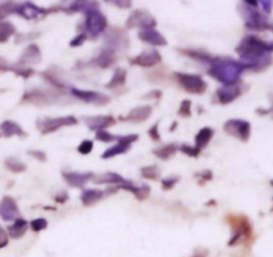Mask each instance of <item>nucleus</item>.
<instances>
[{"mask_svg": "<svg viewBox=\"0 0 273 257\" xmlns=\"http://www.w3.org/2000/svg\"><path fill=\"white\" fill-rule=\"evenodd\" d=\"M209 63L211 67L208 69V75L224 86L236 84L245 69L241 62H236L231 57H212Z\"/></svg>", "mask_w": 273, "mask_h": 257, "instance_id": "f03ea898", "label": "nucleus"}, {"mask_svg": "<svg viewBox=\"0 0 273 257\" xmlns=\"http://www.w3.org/2000/svg\"><path fill=\"white\" fill-rule=\"evenodd\" d=\"M139 39L141 41L147 43V44H151V46L161 47L167 44L165 37L159 31L154 30V28L152 30H141L139 32Z\"/></svg>", "mask_w": 273, "mask_h": 257, "instance_id": "a211bd4d", "label": "nucleus"}, {"mask_svg": "<svg viewBox=\"0 0 273 257\" xmlns=\"http://www.w3.org/2000/svg\"><path fill=\"white\" fill-rule=\"evenodd\" d=\"M8 244V233L3 226H0V248H4Z\"/></svg>", "mask_w": 273, "mask_h": 257, "instance_id": "37998d69", "label": "nucleus"}, {"mask_svg": "<svg viewBox=\"0 0 273 257\" xmlns=\"http://www.w3.org/2000/svg\"><path fill=\"white\" fill-rule=\"evenodd\" d=\"M180 180V177H177V176H173V177H168V179H164V180L161 181V184H163V189H172L175 184L177 181Z\"/></svg>", "mask_w": 273, "mask_h": 257, "instance_id": "ea45409f", "label": "nucleus"}, {"mask_svg": "<svg viewBox=\"0 0 273 257\" xmlns=\"http://www.w3.org/2000/svg\"><path fill=\"white\" fill-rule=\"evenodd\" d=\"M240 8H241V16L244 17L247 28L255 30V31H263V30L271 28L267 17L263 14H260L256 8H252L247 4H242Z\"/></svg>", "mask_w": 273, "mask_h": 257, "instance_id": "20e7f679", "label": "nucleus"}, {"mask_svg": "<svg viewBox=\"0 0 273 257\" xmlns=\"http://www.w3.org/2000/svg\"><path fill=\"white\" fill-rule=\"evenodd\" d=\"M10 64L7 63V60L5 59H3V57L0 56V72H4V71H8L10 69Z\"/></svg>", "mask_w": 273, "mask_h": 257, "instance_id": "49530a36", "label": "nucleus"}, {"mask_svg": "<svg viewBox=\"0 0 273 257\" xmlns=\"http://www.w3.org/2000/svg\"><path fill=\"white\" fill-rule=\"evenodd\" d=\"M17 4L12 3V1H5V3H0V20L4 19L5 16H8L10 14L16 12Z\"/></svg>", "mask_w": 273, "mask_h": 257, "instance_id": "72a5a7b5", "label": "nucleus"}, {"mask_svg": "<svg viewBox=\"0 0 273 257\" xmlns=\"http://www.w3.org/2000/svg\"><path fill=\"white\" fill-rule=\"evenodd\" d=\"M78 124V120L73 116H63V118H44L37 119L36 127L39 128L41 134H51L55 132L62 127H68V125H75Z\"/></svg>", "mask_w": 273, "mask_h": 257, "instance_id": "423d86ee", "label": "nucleus"}, {"mask_svg": "<svg viewBox=\"0 0 273 257\" xmlns=\"http://www.w3.org/2000/svg\"><path fill=\"white\" fill-rule=\"evenodd\" d=\"M85 39H87V34H85V32H83V34H79L78 36L71 40V43H69V46H71V47H80V46H83V43L85 41Z\"/></svg>", "mask_w": 273, "mask_h": 257, "instance_id": "a19ab883", "label": "nucleus"}, {"mask_svg": "<svg viewBox=\"0 0 273 257\" xmlns=\"http://www.w3.org/2000/svg\"><path fill=\"white\" fill-rule=\"evenodd\" d=\"M95 62L100 68H109L116 62V52L111 48H104L100 51Z\"/></svg>", "mask_w": 273, "mask_h": 257, "instance_id": "4be33fe9", "label": "nucleus"}, {"mask_svg": "<svg viewBox=\"0 0 273 257\" xmlns=\"http://www.w3.org/2000/svg\"><path fill=\"white\" fill-rule=\"evenodd\" d=\"M93 8H99V4L96 1H73L71 4L69 11H78V12H87Z\"/></svg>", "mask_w": 273, "mask_h": 257, "instance_id": "2f4dec72", "label": "nucleus"}, {"mask_svg": "<svg viewBox=\"0 0 273 257\" xmlns=\"http://www.w3.org/2000/svg\"><path fill=\"white\" fill-rule=\"evenodd\" d=\"M105 41H107V48L114 50L115 48H127L128 47V39L125 36V34L120 30H109L105 34Z\"/></svg>", "mask_w": 273, "mask_h": 257, "instance_id": "dca6fc26", "label": "nucleus"}, {"mask_svg": "<svg viewBox=\"0 0 273 257\" xmlns=\"http://www.w3.org/2000/svg\"><path fill=\"white\" fill-rule=\"evenodd\" d=\"M260 5L263 7V10L265 14H271V11L273 8V1H258Z\"/></svg>", "mask_w": 273, "mask_h": 257, "instance_id": "a18cd8bd", "label": "nucleus"}, {"mask_svg": "<svg viewBox=\"0 0 273 257\" xmlns=\"http://www.w3.org/2000/svg\"><path fill=\"white\" fill-rule=\"evenodd\" d=\"M155 96V99H159L160 96H161V92L160 91H152L151 93H147L145 95V98H154Z\"/></svg>", "mask_w": 273, "mask_h": 257, "instance_id": "3c124183", "label": "nucleus"}, {"mask_svg": "<svg viewBox=\"0 0 273 257\" xmlns=\"http://www.w3.org/2000/svg\"><path fill=\"white\" fill-rule=\"evenodd\" d=\"M48 11L44 8H40L37 5L32 4V3H23V4H17L16 8V14H19L20 16H23L24 19L32 20V19H37L41 16L47 15Z\"/></svg>", "mask_w": 273, "mask_h": 257, "instance_id": "2eb2a0df", "label": "nucleus"}, {"mask_svg": "<svg viewBox=\"0 0 273 257\" xmlns=\"http://www.w3.org/2000/svg\"><path fill=\"white\" fill-rule=\"evenodd\" d=\"M28 154L34 156V157H35L36 160H39V161H46L47 160L46 154H44V152H40V151H30Z\"/></svg>", "mask_w": 273, "mask_h": 257, "instance_id": "c03bdc74", "label": "nucleus"}, {"mask_svg": "<svg viewBox=\"0 0 273 257\" xmlns=\"http://www.w3.org/2000/svg\"><path fill=\"white\" fill-rule=\"evenodd\" d=\"M177 82L181 87L186 89L187 92L195 93V95H201L206 91V83L203 80L200 75H193V73H175Z\"/></svg>", "mask_w": 273, "mask_h": 257, "instance_id": "39448f33", "label": "nucleus"}, {"mask_svg": "<svg viewBox=\"0 0 273 257\" xmlns=\"http://www.w3.org/2000/svg\"><path fill=\"white\" fill-rule=\"evenodd\" d=\"M127 27L128 28H143V30H152L157 24L156 19L151 15L150 12L144 10L134 11L127 19Z\"/></svg>", "mask_w": 273, "mask_h": 257, "instance_id": "0eeeda50", "label": "nucleus"}, {"mask_svg": "<svg viewBox=\"0 0 273 257\" xmlns=\"http://www.w3.org/2000/svg\"><path fill=\"white\" fill-rule=\"evenodd\" d=\"M28 228H30V224L24 219H17L8 228V235L12 239H20L21 236H24V233H26Z\"/></svg>", "mask_w": 273, "mask_h": 257, "instance_id": "b1692460", "label": "nucleus"}, {"mask_svg": "<svg viewBox=\"0 0 273 257\" xmlns=\"http://www.w3.org/2000/svg\"><path fill=\"white\" fill-rule=\"evenodd\" d=\"M92 180L96 184H121L125 181L119 173H114V172H107V173L93 176Z\"/></svg>", "mask_w": 273, "mask_h": 257, "instance_id": "393cba45", "label": "nucleus"}, {"mask_svg": "<svg viewBox=\"0 0 273 257\" xmlns=\"http://www.w3.org/2000/svg\"><path fill=\"white\" fill-rule=\"evenodd\" d=\"M0 217L4 221H15L20 219V211L17 208V204L10 196H5L0 201Z\"/></svg>", "mask_w": 273, "mask_h": 257, "instance_id": "1a4fd4ad", "label": "nucleus"}, {"mask_svg": "<svg viewBox=\"0 0 273 257\" xmlns=\"http://www.w3.org/2000/svg\"><path fill=\"white\" fill-rule=\"evenodd\" d=\"M67 199H68L67 192H62V193H59V196H56L57 203H64Z\"/></svg>", "mask_w": 273, "mask_h": 257, "instance_id": "09e8293b", "label": "nucleus"}, {"mask_svg": "<svg viewBox=\"0 0 273 257\" xmlns=\"http://www.w3.org/2000/svg\"><path fill=\"white\" fill-rule=\"evenodd\" d=\"M30 226H31L32 231L35 232H40L44 231L47 226H48V223H47L46 219H35L30 223Z\"/></svg>", "mask_w": 273, "mask_h": 257, "instance_id": "c9c22d12", "label": "nucleus"}, {"mask_svg": "<svg viewBox=\"0 0 273 257\" xmlns=\"http://www.w3.org/2000/svg\"><path fill=\"white\" fill-rule=\"evenodd\" d=\"M119 188L132 192L139 200H144V199H147V197L150 196V192H151L150 185L143 184V185H139V187H136V185H135L134 183H131V181H124L121 184H119Z\"/></svg>", "mask_w": 273, "mask_h": 257, "instance_id": "aec40b11", "label": "nucleus"}, {"mask_svg": "<svg viewBox=\"0 0 273 257\" xmlns=\"http://www.w3.org/2000/svg\"><path fill=\"white\" fill-rule=\"evenodd\" d=\"M15 34V27L10 21H0V43H5Z\"/></svg>", "mask_w": 273, "mask_h": 257, "instance_id": "c756f323", "label": "nucleus"}, {"mask_svg": "<svg viewBox=\"0 0 273 257\" xmlns=\"http://www.w3.org/2000/svg\"><path fill=\"white\" fill-rule=\"evenodd\" d=\"M0 131L5 137H12V136H26V132L23 131L20 125L12 120H5L0 125Z\"/></svg>", "mask_w": 273, "mask_h": 257, "instance_id": "412c9836", "label": "nucleus"}, {"mask_svg": "<svg viewBox=\"0 0 273 257\" xmlns=\"http://www.w3.org/2000/svg\"><path fill=\"white\" fill-rule=\"evenodd\" d=\"M104 195H105V192H103V190L85 189L82 193V196H80V200L83 201L84 206H89L96 204L99 200H102L104 197Z\"/></svg>", "mask_w": 273, "mask_h": 257, "instance_id": "5701e85b", "label": "nucleus"}, {"mask_svg": "<svg viewBox=\"0 0 273 257\" xmlns=\"http://www.w3.org/2000/svg\"><path fill=\"white\" fill-rule=\"evenodd\" d=\"M213 129L209 128V127H204V128L200 129V132L196 135L195 141H196V148L197 149H203L205 148L208 143L211 141V139L213 137Z\"/></svg>", "mask_w": 273, "mask_h": 257, "instance_id": "a878e982", "label": "nucleus"}, {"mask_svg": "<svg viewBox=\"0 0 273 257\" xmlns=\"http://www.w3.org/2000/svg\"><path fill=\"white\" fill-rule=\"evenodd\" d=\"M151 113H152V107L151 105H143V107H137L134 108L131 112L121 118L124 121H135V123H141L147 119L150 118Z\"/></svg>", "mask_w": 273, "mask_h": 257, "instance_id": "6ab92c4d", "label": "nucleus"}, {"mask_svg": "<svg viewBox=\"0 0 273 257\" xmlns=\"http://www.w3.org/2000/svg\"><path fill=\"white\" fill-rule=\"evenodd\" d=\"M85 20H84V27H85V32L89 34L91 36L96 37L100 34H103L104 30L107 28V17L99 11V8H93V10L87 11L85 14Z\"/></svg>", "mask_w": 273, "mask_h": 257, "instance_id": "7ed1b4c3", "label": "nucleus"}, {"mask_svg": "<svg viewBox=\"0 0 273 257\" xmlns=\"http://www.w3.org/2000/svg\"><path fill=\"white\" fill-rule=\"evenodd\" d=\"M183 154H188V156H192V157H197L199 154H200V149H197L196 147H191V145H187V144H183L179 147Z\"/></svg>", "mask_w": 273, "mask_h": 257, "instance_id": "4c0bfd02", "label": "nucleus"}, {"mask_svg": "<svg viewBox=\"0 0 273 257\" xmlns=\"http://www.w3.org/2000/svg\"><path fill=\"white\" fill-rule=\"evenodd\" d=\"M197 176H200V177H203L204 180H211V179H212V172H211V171H204V172H201L200 175H197Z\"/></svg>", "mask_w": 273, "mask_h": 257, "instance_id": "de8ad7c7", "label": "nucleus"}, {"mask_svg": "<svg viewBox=\"0 0 273 257\" xmlns=\"http://www.w3.org/2000/svg\"><path fill=\"white\" fill-rule=\"evenodd\" d=\"M41 60V52L36 44H30L27 47L23 55H21L20 60L16 63V66L24 68H31V66L37 64Z\"/></svg>", "mask_w": 273, "mask_h": 257, "instance_id": "f8f14e48", "label": "nucleus"}, {"mask_svg": "<svg viewBox=\"0 0 273 257\" xmlns=\"http://www.w3.org/2000/svg\"><path fill=\"white\" fill-rule=\"evenodd\" d=\"M242 89L239 84H231V86H222L219 88L216 92V96L219 102L222 104H229L232 103L233 100H236L240 95H241Z\"/></svg>", "mask_w": 273, "mask_h": 257, "instance_id": "4468645a", "label": "nucleus"}, {"mask_svg": "<svg viewBox=\"0 0 273 257\" xmlns=\"http://www.w3.org/2000/svg\"><path fill=\"white\" fill-rule=\"evenodd\" d=\"M141 176L148 179V180H156L159 177V168L156 165H148V167H144L141 168Z\"/></svg>", "mask_w": 273, "mask_h": 257, "instance_id": "473e14b6", "label": "nucleus"}, {"mask_svg": "<svg viewBox=\"0 0 273 257\" xmlns=\"http://www.w3.org/2000/svg\"><path fill=\"white\" fill-rule=\"evenodd\" d=\"M5 167L11 171V172H14V173H20V172H24L26 171V164L21 161V160L16 159V157H8V159H5L4 161Z\"/></svg>", "mask_w": 273, "mask_h": 257, "instance_id": "7c9ffc66", "label": "nucleus"}, {"mask_svg": "<svg viewBox=\"0 0 273 257\" xmlns=\"http://www.w3.org/2000/svg\"><path fill=\"white\" fill-rule=\"evenodd\" d=\"M161 62V56L156 50H148L140 53L139 56H136L135 59L131 60V64L134 66H140V67L150 68L154 67L156 64H159Z\"/></svg>", "mask_w": 273, "mask_h": 257, "instance_id": "ddd939ff", "label": "nucleus"}, {"mask_svg": "<svg viewBox=\"0 0 273 257\" xmlns=\"http://www.w3.org/2000/svg\"><path fill=\"white\" fill-rule=\"evenodd\" d=\"M271 184H272V187H273V180H272V181H271Z\"/></svg>", "mask_w": 273, "mask_h": 257, "instance_id": "603ef678", "label": "nucleus"}, {"mask_svg": "<svg viewBox=\"0 0 273 257\" xmlns=\"http://www.w3.org/2000/svg\"><path fill=\"white\" fill-rule=\"evenodd\" d=\"M71 92H72L73 96H76L85 103L96 104V105H104V104L109 103L108 96L96 92V91H83V89H78V88H72Z\"/></svg>", "mask_w": 273, "mask_h": 257, "instance_id": "9d476101", "label": "nucleus"}, {"mask_svg": "<svg viewBox=\"0 0 273 257\" xmlns=\"http://www.w3.org/2000/svg\"><path fill=\"white\" fill-rule=\"evenodd\" d=\"M177 151H179V145L167 144V145H163V147H160V148L154 149V154H155L159 159L168 160L171 159Z\"/></svg>", "mask_w": 273, "mask_h": 257, "instance_id": "bb28decb", "label": "nucleus"}, {"mask_svg": "<svg viewBox=\"0 0 273 257\" xmlns=\"http://www.w3.org/2000/svg\"><path fill=\"white\" fill-rule=\"evenodd\" d=\"M236 52L244 67L253 71H263L272 64L273 41H264L253 35H248L236 47Z\"/></svg>", "mask_w": 273, "mask_h": 257, "instance_id": "f257e3e1", "label": "nucleus"}, {"mask_svg": "<svg viewBox=\"0 0 273 257\" xmlns=\"http://www.w3.org/2000/svg\"><path fill=\"white\" fill-rule=\"evenodd\" d=\"M92 148H93V141H91V140H84V141H82V143L79 144L78 151L79 154H91Z\"/></svg>", "mask_w": 273, "mask_h": 257, "instance_id": "58836bf2", "label": "nucleus"}, {"mask_svg": "<svg viewBox=\"0 0 273 257\" xmlns=\"http://www.w3.org/2000/svg\"><path fill=\"white\" fill-rule=\"evenodd\" d=\"M96 139L99 141H103V143H109V141H118V136H115V135L109 134L108 131H99L96 132Z\"/></svg>", "mask_w": 273, "mask_h": 257, "instance_id": "f704fd0d", "label": "nucleus"}, {"mask_svg": "<svg viewBox=\"0 0 273 257\" xmlns=\"http://www.w3.org/2000/svg\"><path fill=\"white\" fill-rule=\"evenodd\" d=\"M83 121L87 124V127L91 131H105V129L114 125L115 119L112 116H107V115H96V116H84Z\"/></svg>", "mask_w": 273, "mask_h": 257, "instance_id": "9b49d317", "label": "nucleus"}, {"mask_svg": "<svg viewBox=\"0 0 273 257\" xmlns=\"http://www.w3.org/2000/svg\"><path fill=\"white\" fill-rule=\"evenodd\" d=\"M112 3H115L116 5H119V7H123V8H128V7H131V1H112Z\"/></svg>", "mask_w": 273, "mask_h": 257, "instance_id": "8fccbe9b", "label": "nucleus"}, {"mask_svg": "<svg viewBox=\"0 0 273 257\" xmlns=\"http://www.w3.org/2000/svg\"><path fill=\"white\" fill-rule=\"evenodd\" d=\"M125 79H127V71L123 69V68H116V71H115L111 82H109L105 87L109 88V89L120 87V86H123L124 83H125Z\"/></svg>", "mask_w": 273, "mask_h": 257, "instance_id": "c85d7f7f", "label": "nucleus"}, {"mask_svg": "<svg viewBox=\"0 0 273 257\" xmlns=\"http://www.w3.org/2000/svg\"><path fill=\"white\" fill-rule=\"evenodd\" d=\"M129 148H131V145L124 144V143H118V144L114 145V147L107 149V151L102 154V159H111V157L118 156V154H127L129 151Z\"/></svg>", "mask_w": 273, "mask_h": 257, "instance_id": "cd10ccee", "label": "nucleus"}, {"mask_svg": "<svg viewBox=\"0 0 273 257\" xmlns=\"http://www.w3.org/2000/svg\"><path fill=\"white\" fill-rule=\"evenodd\" d=\"M93 173L91 172H85V173H80V172H63V177L67 181L71 187H76V188H82L87 184L88 181L92 180Z\"/></svg>", "mask_w": 273, "mask_h": 257, "instance_id": "f3484780", "label": "nucleus"}, {"mask_svg": "<svg viewBox=\"0 0 273 257\" xmlns=\"http://www.w3.org/2000/svg\"><path fill=\"white\" fill-rule=\"evenodd\" d=\"M224 131L241 141H248L251 136V124L240 119H231L224 124Z\"/></svg>", "mask_w": 273, "mask_h": 257, "instance_id": "6e6552de", "label": "nucleus"}, {"mask_svg": "<svg viewBox=\"0 0 273 257\" xmlns=\"http://www.w3.org/2000/svg\"><path fill=\"white\" fill-rule=\"evenodd\" d=\"M148 135L152 140L155 141H159L160 140V135H159V123H156L154 127H151V129L148 131Z\"/></svg>", "mask_w": 273, "mask_h": 257, "instance_id": "79ce46f5", "label": "nucleus"}, {"mask_svg": "<svg viewBox=\"0 0 273 257\" xmlns=\"http://www.w3.org/2000/svg\"><path fill=\"white\" fill-rule=\"evenodd\" d=\"M191 100H183L179 108V115L181 118H189L191 116Z\"/></svg>", "mask_w": 273, "mask_h": 257, "instance_id": "e433bc0d", "label": "nucleus"}]
</instances>
